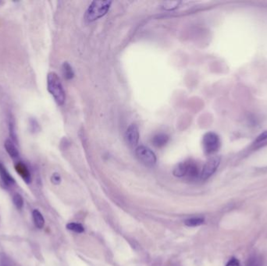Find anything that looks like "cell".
<instances>
[{"instance_id": "obj_19", "label": "cell", "mask_w": 267, "mask_h": 266, "mask_svg": "<svg viewBox=\"0 0 267 266\" xmlns=\"http://www.w3.org/2000/svg\"><path fill=\"white\" fill-rule=\"evenodd\" d=\"M10 134H11V138L14 140V142H17V134H16L14 124L12 120H11V122H10Z\"/></svg>"}, {"instance_id": "obj_11", "label": "cell", "mask_w": 267, "mask_h": 266, "mask_svg": "<svg viewBox=\"0 0 267 266\" xmlns=\"http://www.w3.org/2000/svg\"><path fill=\"white\" fill-rule=\"evenodd\" d=\"M4 147H5L6 151L10 154V156L11 158H17L19 157V151H18V148L16 147L14 141L7 139L4 143Z\"/></svg>"}, {"instance_id": "obj_2", "label": "cell", "mask_w": 267, "mask_h": 266, "mask_svg": "<svg viewBox=\"0 0 267 266\" xmlns=\"http://www.w3.org/2000/svg\"><path fill=\"white\" fill-rule=\"evenodd\" d=\"M111 4L112 2L109 0H96L91 2L85 15L87 21L92 22L104 17L110 11Z\"/></svg>"}, {"instance_id": "obj_13", "label": "cell", "mask_w": 267, "mask_h": 266, "mask_svg": "<svg viewBox=\"0 0 267 266\" xmlns=\"http://www.w3.org/2000/svg\"><path fill=\"white\" fill-rule=\"evenodd\" d=\"M63 74H64V77L67 80L72 79L74 76V71H73L72 67L68 63H64L63 64Z\"/></svg>"}, {"instance_id": "obj_21", "label": "cell", "mask_w": 267, "mask_h": 266, "mask_svg": "<svg viewBox=\"0 0 267 266\" xmlns=\"http://www.w3.org/2000/svg\"><path fill=\"white\" fill-rule=\"evenodd\" d=\"M267 139V131H264L263 133H262V134H260V135H258V137H257L256 140H255V142H261V141H265V140Z\"/></svg>"}, {"instance_id": "obj_20", "label": "cell", "mask_w": 267, "mask_h": 266, "mask_svg": "<svg viewBox=\"0 0 267 266\" xmlns=\"http://www.w3.org/2000/svg\"><path fill=\"white\" fill-rule=\"evenodd\" d=\"M51 181H52V184H55V185H58V184H61V175H60L59 174H57V173L52 174V177H51Z\"/></svg>"}, {"instance_id": "obj_5", "label": "cell", "mask_w": 267, "mask_h": 266, "mask_svg": "<svg viewBox=\"0 0 267 266\" xmlns=\"http://www.w3.org/2000/svg\"><path fill=\"white\" fill-rule=\"evenodd\" d=\"M135 154L138 159L147 167H153L156 163L155 153L148 147L143 145L138 146L135 150Z\"/></svg>"}, {"instance_id": "obj_16", "label": "cell", "mask_w": 267, "mask_h": 266, "mask_svg": "<svg viewBox=\"0 0 267 266\" xmlns=\"http://www.w3.org/2000/svg\"><path fill=\"white\" fill-rule=\"evenodd\" d=\"M204 223V220L202 218H191L185 220V225L188 227H195L198 226L202 225Z\"/></svg>"}, {"instance_id": "obj_14", "label": "cell", "mask_w": 267, "mask_h": 266, "mask_svg": "<svg viewBox=\"0 0 267 266\" xmlns=\"http://www.w3.org/2000/svg\"><path fill=\"white\" fill-rule=\"evenodd\" d=\"M246 266H262V258L257 254L250 256L247 261Z\"/></svg>"}, {"instance_id": "obj_15", "label": "cell", "mask_w": 267, "mask_h": 266, "mask_svg": "<svg viewBox=\"0 0 267 266\" xmlns=\"http://www.w3.org/2000/svg\"><path fill=\"white\" fill-rule=\"evenodd\" d=\"M67 228H68V230H71V231L78 233V234H81V233L85 231V228H84V227H83L81 224H80V223H68V225H67Z\"/></svg>"}, {"instance_id": "obj_10", "label": "cell", "mask_w": 267, "mask_h": 266, "mask_svg": "<svg viewBox=\"0 0 267 266\" xmlns=\"http://www.w3.org/2000/svg\"><path fill=\"white\" fill-rule=\"evenodd\" d=\"M0 177L7 186L14 185L15 184V180L1 163H0Z\"/></svg>"}, {"instance_id": "obj_8", "label": "cell", "mask_w": 267, "mask_h": 266, "mask_svg": "<svg viewBox=\"0 0 267 266\" xmlns=\"http://www.w3.org/2000/svg\"><path fill=\"white\" fill-rule=\"evenodd\" d=\"M15 170L27 184H30L31 182V176L29 170L22 162L16 163Z\"/></svg>"}, {"instance_id": "obj_22", "label": "cell", "mask_w": 267, "mask_h": 266, "mask_svg": "<svg viewBox=\"0 0 267 266\" xmlns=\"http://www.w3.org/2000/svg\"><path fill=\"white\" fill-rule=\"evenodd\" d=\"M226 266H239V261H238V259L235 258V257H233V258H231V259L228 261Z\"/></svg>"}, {"instance_id": "obj_1", "label": "cell", "mask_w": 267, "mask_h": 266, "mask_svg": "<svg viewBox=\"0 0 267 266\" xmlns=\"http://www.w3.org/2000/svg\"><path fill=\"white\" fill-rule=\"evenodd\" d=\"M47 88L57 104L60 105H64L66 100L65 91L59 76L56 73H48L47 76Z\"/></svg>"}, {"instance_id": "obj_9", "label": "cell", "mask_w": 267, "mask_h": 266, "mask_svg": "<svg viewBox=\"0 0 267 266\" xmlns=\"http://www.w3.org/2000/svg\"><path fill=\"white\" fill-rule=\"evenodd\" d=\"M169 140L170 137L168 134L159 133V134H155L152 137V144L156 148H163L166 144H168Z\"/></svg>"}, {"instance_id": "obj_4", "label": "cell", "mask_w": 267, "mask_h": 266, "mask_svg": "<svg viewBox=\"0 0 267 266\" xmlns=\"http://www.w3.org/2000/svg\"><path fill=\"white\" fill-rule=\"evenodd\" d=\"M202 145L206 154H212L217 152L221 146L219 136L213 132L206 133L202 139Z\"/></svg>"}, {"instance_id": "obj_18", "label": "cell", "mask_w": 267, "mask_h": 266, "mask_svg": "<svg viewBox=\"0 0 267 266\" xmlns=\"http://www.w3.org/2000/svg\"><path fill=\"white\" fill-rule=\"evenodd\" d=\"M13 200H14V204L17 206V208L21 209L23 207V204H24V201H23L22 197H21L20 194H17L14 196Z\"/></svg>"}, {"instance_id": "obj_12", "label": "cell", "mask_w": 267, "mask_h": 266, "mask_svg": "<svg viewBox=\"0 0 267 266\" xmlns=\"http://www.w3.org/2000/svg\"><path fill=\"white\" fill-rule=\"evenodd\" d=\"M33 220L36 227L41 229L45 225V220L41 213L38 210H34L32 212Z\"/></svg>"}, {"instance_id": "obj_3", "label": "cell", "mask_w": 267, "mask_h": 266, "mask_svg": "<svg viewBox=\"0 0 267 266\" xmlns=\"http://www.w3.org/2000/svg\"><path fill=\"white\" fill-rule=\"evenodd\" d=\"M199 168L194 161H185L179 163L174 168L173 174L177 177H187L190 180L196 179L199 176Z\"/></svg>"}, {"instance_id": "obj_7", "label": "cell", "mask_w": 267, "mask_h": 266, "mask_svg": "<svg viewBox=\"0 0 267 266\" xmlns=\"http://www.w3.org/2000/svg\"><path fill=\"white\" fill-rule=\"evenodd\" d=\"M139 130L135 124L129 126L126 132V138L128 144L132 147H135L138 144L139 141Z\"/></svg>"}, {"instance_id": "obj_6", "label": "cell", "mask_w": 267, "mask_h": 266, "mask_svg": "<svg viewBox=\"0 0 267 266\" xmlns=\"http://www.w3.org/2000/svg\"><path fill=\"white\" fill-rule=\"evenodd\" d=\"M221 163V158L219 156H213L209 158L205 163L202 172H201V178L206 180L210 177L217 171Z\"/></svg>"}, {"instance_id": "obj_17", "label": "cell", "mask_w": 267, "mask_h": 266, "mask_svg": "<svg viewBox=\"0 0 267 266\" xmlns=\"http://www.w3.org/2000/svg\"><path fill=\"white\" fill-rule=\"evenodd\" d=\"M179 4L180 2H178V1H167V2L164 3L163 7L167 11H173V10L178 8Z\"/></svg>"}]
</instances>
